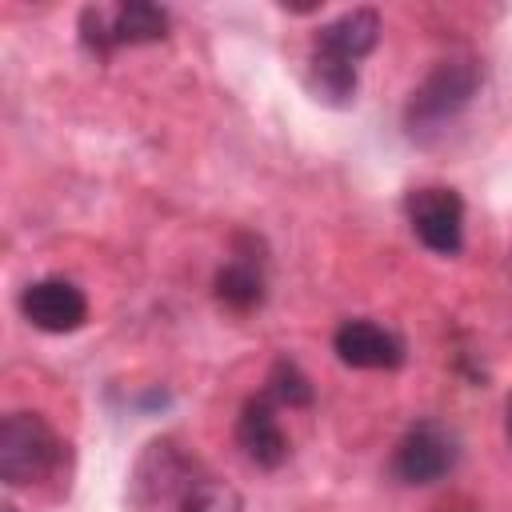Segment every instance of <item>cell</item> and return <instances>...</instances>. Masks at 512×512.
I'll list each match as a JSON object with an SVG mask.
<instances>
[{
  "label": "cell",
  "instance_id": "cell-17",
  "mask_svg": "<svg viewBox=\"0 0 512 512\" xmlns=\"http://www.w3.org/2000/svg\"><path fill=\"white\" fill-rule=\"evenodd\" d=\"M504 436H508V444H512V396H508V408H504Z\"/></svg>",
  "mask_w": 512,
  "mask_h": 512
},
{
  "label": "cell",
  "instance_id": "cell-10",
  "mask_svg": "<svg viewBox=\"0 0 512 512\" xmlns=\"http://www.w3.org/2000/svg\"><path fill=\"white\" fill-rule=\"evenodd\" d=\"M356 88H360V76H356V64L348 60H336V56H324V52H312L308 60V92L328 104V108H348L356 100Z\"/></svg>",
  "mask_w": 512,
  "mask_h": 512
},
{
  "label": "cell",
  "instance_id": "cell-5",
  "mask_svg": "<svg viewBox=\"0 0 512 512\" xmlns=\"http://www.w3.org/2000/svg\"><path fill=\"white\" fill-rule=\"evenodd\" d=\"M196 464L188 460V452L176 444V440H152L136 468H132V500L136 504H164V500H176L196 484Z\"/></svg>",
  "mask_w": 512,
  "mask_h": 512
},
{
  "label": "cell",
  "instance_id": "cell-1",
  "mask_svg": "<svg viewBox=\"0 0 512 512\" xmlns=\"http://www.w3.org/2000/svg\"><path fill=\"white\" fill-rule=\"evenodd\" d=\"M480 84H484L480 60H472V56H448V60H440V64L416 84V92L408 96L404 128H408L412 136L440 132L448 120H456V116L476 100Z\"/></svg>",
  "mask_w": 512,
  "mask_h": 512
},
{
  "label": "cell",
  "instance_id": "cell-13",
  "mask_svg": "<svg viewBox=\"0 0 512 512\" xmlns=\"http://www.w3.org/2000/svg\"><path fill=\"white\" fill-rule=\"evenodd\" d=\"M264 396L276 404V408H308L312 404V380L300 372V364H292L288 356H280L264 380Z\"/></svg>",
  "mask_w": 512,
  "mask_h": 512
},
{
  "label": "cell",
  "instance_id": "cell-2",
  "mask_svg": "<svg viewBox=\"0 0 512 512\" xmlns=\"http://www.w3.org/2000/svg\"><path fill=\"white\" fill-rule=\"evenodd\" d=\"M64 456L60 436L40 412H8L0 424V480L8 488L36 484L56 472Z\"/></svg>",
  "mask_w": 512,
  "mask_h": 512
},
{
  "label": "cell",
  "instance_id": "cell-3",
  "mask_svg": "<svg viewBox=\"0 0 512 512\" xmlns=\"http://www.w3.org/2000/svg\"><path fill=\"white\" fill-rule=\"evenodd\" d=\"M460 460V440L452 428H444L440 420H420L412 424L396 452H392V472L400 484H432L440 476H448Z\"/></svg>",
  "mask_w": 512,
  "mask_h": 512
},
{
  "label": "cell",
  "instance_id": "cell-9",
  "mask_svg": "<svg viewBox=\"0 0 512 512\" xmlns=\"http://www.w3.org/2000/svg\"><path fill=\"white\" fill-rule=\"evenodd\" d=\"M380 40V12L376 8H352L312 32V52L336 56V60H364Z\"/></svg>",
  "mask_w": 512,
  "mask_h": 512
},
{
  "label": "cell",
  "instance_id": "cell-15",
  "mask_svg": "<svg viewBox=\"0 0 512 512\" xmlns=\"http://www.w3.org/2000/svg\"><path fill=\"white\" fill-rule=\"evenodd\" d=\"M176 512H244V496L212 476H200L176 504Z\"/></svg>",
  "mask_w": 512,
  "mask_h": 512
},
{
  "label": "cell",
  "instance_id": "cell-12",
  "mask_svg": "<svg viewBox=\"0 0 512 512\" xmlns=\"http://www.w3.org/2000/svg\"><path fill=\"white\" fill-rule=\"evenodd\" d=\"M116 36L120 44H152L168 36V12L148 0H124L116 4Z\"/></svg>",
  "mask_w": 512,
  "mask_h": 512
},
{
  "label": "cell",
  "instance_id": "cell-4",
  "mask_svg": "<svg viewBox=\"0 0 512 512\" xmlns=\"http://www.w3.org/2000/svg\"><path fill=\"white\" fill-rule=\"evenodd\" d=\"M408 220L416 240L436 252V256H456L464 248V200L452 188H412L408 200Z\"/></svg>",
  "mask_w": 512,
  "mask_h": 512
},
{
  "label": "cell",
  "instance_id": "cell-7",
  "mask_svg": "<svg viewBox=\"0 0 512 512\" xmlns=\"http://www.w3.org/2000/svg\"><path fill=\"white\" fill-rule=\"evenodd\" d=\"M332 348L340 356V364L348 368H400L404 364V340L372 320H344L332 336Z\"/></svg>",
  "mask_w": 512,
  "mask_h": 512
},
{
  "label": "cell",
  "instance_id": "cell-11",
  "mask_svg": "<svg viewBox=\"0 0 512 512\" xmlns=\"http://www.w3.org/2000/svg\"><path fill=\"white\" fill-rule=\"evenodd\" d=\"M216 300L228 304L232 312H252L264 304V272L256 260H240L232 256L220 272H216Z\"/></svg>",
  "mask_w": 512,
  "mask_h": 512
},
{
  "label": "cell",
  "instance_id": "cell-16",
  "mask_svg": "<svg viewBox=\"0 0 512 512\" xmlns=\"http://www.w3.org/2000/svg\"><path fill=\"white\" fill-rule=\"evenodd\" d=\"M280 8H284V12H300V16H304V12H316L320 4H316V0H304V4H288V0H284Z\"/></svg>",
  "mask_w": 512,
  "mask_h": 512
},
{
  "label": "cell",
  "instance_id": "cell-18",
  "mask_svg": "<svg viewBox=\"0 0 512 512\" xmlns=\"http://www.w3.org/2000/svg\"><path fill=\"white\" fill-rule=\"evenodd\" d=\"M0 512H20V508H16V504H4V508H0Z\"/></svg>",
  "mask_w": 512,
  "mask_h": 512
},
{
  "label": "cell",
  "instance_id": "cell-6",
  "mask_svg": "<svg viewBox=\"0 0 512 512\" xmlns=\"http://www.w3.org/2000/svg\"><path fill=\"white\" fill-rule=\"evenodd\" d=\"M20 312L32 328L48 332V336H64V332H76L84 328L88 320V296L72 284V280H60V276H48V280H36L20 292Z\"/></svg>",
  "mask_w": 512,
  "mask_h": 512
},
{
  "label": "cell",
  "instance_id": "cell-19",
  "mask_svg": "<svg viewBox=\"0 0 512 512\" xmlns=\"http://www.w3.org/2000/svg\"><path fill=\"white\" fill-rule=\"evenodd\" d=\"M436 512H452V508H436Z\"/></svg>",
  "mask_w": 512,
  "mask_h": 512
},
{
  "label": "cell",
  "instance_id": "cell-8",
  "mask_svg": "<svg viewBox=\"0 0 512 512\" xmlns=\"http://www.w3.org/2000/svg\"><path fill=\"white\" fill-rule=\"evenodd\" d=\"M236 440H240L244 456L264 472H272V468H280L288 460V436H284V428L276 420V404L264 392L244 400L240 420H236Z\"/></svg>",
  "mask_w": 512,
  "mask_h": 512
},
{
  "label": "cell",
  "instance_id": "cell-14",
  "mask_svg": "<svg viewBox=\"0 0 512 512\" xmlns=\"http://www.w3.org/2000/svg\"><path fill=\"white\" fill-rule=\"evenodd\" d=\"M76 32H80V44L92 52V56H112L120 48V36H116V8L108 4H84L80 16H76Z\"/></svg>",
  "mask_w": 512,
  "mask_h": 512
}]
</instances>
